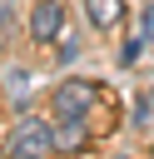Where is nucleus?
<instances>
[{
	"mask_svg": "<svg viewBox=\"0 0 154 159\" xmlns=\"http://www.w3.org/2000/svg\"><path fill=\"white\" fill-rule=\"evenodd\" d=\"M0 45H5V35H0Z\"/></svg>",
	"mask_w": 154,
	"mask_h": 159,
	"instance_id": "0eeeda50",
	"label": "nucleus"
},
{
	"mask_svg": "<svg viewBox=\"0 0 154 159\" xmlns=\"http://www.w3.org/2000/svg\"><path fill=\"white\" fill-rule=\"evenodd\" d=\"M104 99V89L94 84V80H60L55 84V94H50V109H55V119L65 124V119H89V109Z\"/></svg>",
	"mask_w": 154,
	"mask_h": 159,
	"instance_id": "f257e3e1",
	"label": "nucleus"
},
{
	"mask_svg": "<svg viewBox=\"0 0 154 159\" xmlns=\"http://www.w3.org/2000/svg\"><path fill=\"white\" fill-rule=\"evenodd\" d=\"M60 35H65V5L60 0H35V10H30V40L50 45Z\"/></svg>",
	"mask_w": 154,
	"mask_h": 159,
	"instance_id": "7ed1b4c3",
	"label": "nucleus"
},
{
	"mask_svg": "<svg viewBox=\"0 0 154 159\" xmlns=\"http://www.w3.org/2000/svg\"><path fill=\"white\" fill-rule=\"evenodd\" d=\"M10 159H50L55 154V129L45 119H25L15 134H10Z\"/></svg>",
	"mask_w": 154,
	"mask_h": 159,
	"instance_id": "f03ea898",
	"label": "nucleus"
},
{
	"mask_svg": "<svg viewBox=\"0 0 154 159\" xmlns=\"http://www.w3.org/2000/svg\"><path fill=\"white\" fill-rule=\"evenodd\" d=\"M10 25V0H0V30Z\"/></svg>",
	"mask_w": 154,
	"mask_h": 159,
	"instance_id": "423d86ee",
	"label": "nucleus"
},
{
	"mask_svg": "<svg viewBox=\"0 0 154 159\" xmlns=\"http://www.w3.org/2000/svg\"><path fill=\"white\" fill-rule=\"evenodd\" d=\"M144 40H154V5L144 10Z\"/></svg>",
	"mask_w": 154,
	"mask_h": 159,
	"instance_id": "39448f33",
	"label": "nucleus"
},
{
	"mask_svg": "<svg viewBox=\"0 0 154 159\" xmlns=\"http://www.w3.org/2000/svg\"><path fill=\"white\" fill-rule=\"evenodd\" d=\"M84 20L94 30H114L124 20V0H84Z\"/></svg>",
	"mask_w": 154,
	"mask_h": 159,
	"instance_id": "20e7f679",
	"label": "nucleus"
}]
</instances>
